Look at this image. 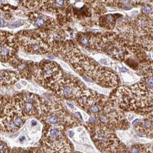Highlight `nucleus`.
Returning a JSON list of instances; mask_svg holds the SVG:
<instances>
[{
    "mask_svg": "<svg viewBox=\"0 0 153 153\" xmlns=\"http://www.w3.org/2000/svg\"><path fill=\"white\" fill-rule=\"evenodd\" d=\"M50 46L52 54L68 62L85 79L106 88H114L118 84V77L114 71L101 66L93 59L86 56L73 43L69 41L53 42Z\"/></svg>",
    "mask_w": 153,
    "mask_h": 153,
    "instance_id": "f257e3e1",
    "label": "nucleus"
},
{
    "mask_svg": "<svg viewBox=\"0 0 153 153\" xmlns=\"http://www.w3.org/2000/svg\"><path fill=\"white\" fill-rule=\"evenodd\" d=\"M39 119L45 124L60 126L66 130L78 125L60 97L54 95H48L42 99V114Z\"/></svg>",
    "mask_w": 153,
    "mask_h": 153,
    "instance_id": "f03ea898",
    "label": "nucleus"
},
{
    "mask_svg": "<svg viewBox=\"0 0 153 153\" xmlns=\"http://www.w3.org/2000/svg\"><path fill=\"white\" fill-rule=\"evenodd\" d=\"M51 91L60 98L73 101L76 105L81 108L94 93V91L87 88L79 79L65 73L61 80L54 86Z\"/></svg>",
    "mask_w": 153,
    "mask_h": 153,
    "instance_id": "7ed1b4c3",
    "label": "nucleus"
},
{
    "mask_svg": "<svg viewBox=\"0 0 153 153\" xmlns=\"http://www.w3.org/2000/svg\"><path fill=\"white\" fill-rule=\"evenodd\" d=\"M1 130L12 132L23 127L27 116L16 96L1 100Z\"/></svg>",
    "mask_w": 153,
    "mask_h": 153,
    "instance_id": "20e7f679",
    "label": "nucleus"
},
{
    "mask_svg": "<svg viewBox=\"0 0 153 153\" xmlns=\"http://www.w3.org/2000/svg\"><path fill=\"white\" fill-rule=\"evenodd\" d=\"M63 74L61 68L54 61L43 60L31 64L32 78L37 83L51 91L61 80Z\"/></svg>",
    "mask_w": 153,
    "mask_h": 153,
    "instance_id": "39448f33",
    "label": "nucleus"
},
{
    "mask_svg": "<svg viewBox=\"0 0 153 153\" xmlns=\"http://www.w3.org/2000/svg\"><path fill=\"white\" fill-rule=\"evenodd\" d=\"M64 128L45 124L40 150L46 153H71V147L66 137Z\"/></svg>",
    "mask_w": 153,
    "mask_h": 153,
    "instance_id": "423d86ee",
    "label": "nucleus"
},
{
    "mask_svg": "<svg viewBox=\"0 0 153 153\" xmlns=\"http://www.w3.org/2000/svg\"><path fill=\"white\" fill-rule=\"evenodd\" d=\"M18 44L24 51L32 54L51 53L48 35L41 31H22L16 35Z\"/></svg>",
    "mask_w": 153,
    "mask_h": 153,
    "instance_id": "0eeeda50",
    "label": "nucleus"
},
{
    "mask_svg": "<svg viewBox=\"0 0 153 153\" xmlns=\"http://www.w3.org/2000/svg\"><path fill=\"white\" fill-rule=\"evenodd\" d=\"M92 140L101 152H111L118 149L120 142L112 128L99 122L87 124Z\"/></svg>",
    "mask_w": 153,
    "mask_h": 153,
    "instance_id": "6e6552de",
    "label": "nucleus"
},
{
    "mask_svg": "<svg viewBox=\"0 0 153 153\" xmlns=\"http://www.w3.org/2000/svg\"><path fill=\"white\" fill-rule=\"evenodd\" d=\"M20 46L17 39L11 33L5 31L1 33L0 57L2 62H12L17 59Z\"/></svg>",
    "mask_w": 153,
    "mask_h": 153,
    "instance_id": "1a4fd4ad",
    "label": "nucleus"
},
{
    "mask_svg": "<svg viewBox=\"0 0 153 153\" xmlns=\"http://www.w3.org/2000/svg\"><path fill=\"white\" fill-rule=\"evenodd\" d=\"M16 97L25 115L40 119L42 114V99L30 93H19Z\"/></svg>",
    "mask_w": 153,
    "mask_h": 153,
    "instance_id": "9d476101",
    "label": "nucleus"
},
{
    "mask_svg": "<svg viewBox=\"0 0 153 153\" xmlns=\"http://www.w3.org/2000/svg\"><path fill=\"white\" fill-rule=\"evenodd\" d=\"M19 73L14 71L2 70L1 71V85L8 86L14 84L20 79Z\"/></svg>",
    "mask_w": 153,
    "mask_h": 153,
    "instance_id": "9b49d317",
    "label": "nucleus"
},
{
    "mask_svg": "<svg viewBox=\"0 0 153 153\" xmlns=\"http://www.w3.org/2000/svg\"><path fill=\"white\" fill-rule=\"evenodd\" d=\"M76 40L81 46H83L86 48H89L90 46L91 33L81 34L76 38Z\"/></svg>",
    "mask_w": 153,
    "mask_h": 153,
    "instance_id": "f8f14e48",
    "label": "nucleus"
},
{
    "mask_svg": "<svg viewBox=\"0 0 153 153\" xmlns=\"http://www.w3.org/2000/svg\"><path fill=\"white\" fill-rule=\"evenodd\" d=\"M143 12L146 15H151L153 13V7L150 4H146L143 8Z\"/></svg>",
    "mask_w": 153,
    "mask_h": 153,
    "instance_id": "ddd939ff",
    "label": "nucleus"
},
{
    "mask_svg": "<svg viewBox=\"0 0 153 153\" xmlns=\"http://www.w3.org/2000/svg\"><path fill=\"white\" fill-rule=\"evenodd\" d=\"M0 149H1V153H10L11 152L10 151V149L8 147V145L4 141L1 140V147H0Z\"/></svg>",
    "mask_w": 153,
    "mask_h": 153,
    "instance_id": "4468645a",
    "label": "nucleus"
},
{
    "mask_svg": "<svg viewBox=\"0 0 153 153\" xmlns=\"http://www.w3.org/2000/svg\"><path fill=\"white\" fill-rule=\"evenodd\" d=\"M146 82L149 87L153 88V76H148L146 80Z\"/></svg>",
    "mask_w": 153,
    "mask_h": 153,
    "instance_id": "2eb2a0df",
    "label": "nucleus"
},
{
    "mask_svg": "<svg viewBox=\"0 0 153 153\" xmlns=\"http://www.w3.org/2000/svg\"><path fill=\"white\" fill-rule=\"evenodd\" d=\"M131 2V0H123L122 4L124 8H127V9L130 8Z\"/></svg>",
    "mask_w": 153,
    "mask_h": 153,
    "instance_id": "dca6fc26",
    "label": "nucleus"
},
{
    "mask_svg": "<svg viewBox=\"0 0 153 153\" xmlns=\"http://www.w3.org/2000/svg\"><path fill=\"white\" fill-rule=\"evenodd\" d=\"M55 4L59 7H63L64 5L65 2L63 0H56L55 1Z\"/></svg>",
    "mask_w": 153,
    "mask_h": 153,
    "instance_id": "f3484780",
    "label": "nucleus"
},
{
    "mask_svg": "<svg viewBox=\"0 0 153 153\" xmlns=\"http://www.w3.org/2000/svg\"><path fill=\"white\" fill-rule=\"evenodd\" d=\"M23 25V23H20L19 22H16L15 23H14L13 24H12V25H10V26H9V27L10 28H17V27H20V26H21V25Z\"/></svg>",
    "mask_w": 153,
    "mask_h": 153,
    "instance_id": "a211bd4d",
    "label": "nucleus"
},
{
    "mask_svg": "<svg viewBox=\"0 0 153 153\" xmlns=\"http://www.w3.org/2000/svg\"><path fill=\"white\" fill-rule=\"evenodd\" d=\"M131 152H132V153H139V152H140L139 147H137V146L133 147L131 149Z\"/></svg>",
    "mask_w": 153,
    "mask_h": 153,
    "instance_id": "6ab92c4d",
    "label": "nucleus"
},
{
    "mask_svg": "<svg viewBox=\"0 0 153 153\" xmlns=\"http://www.w3.org/2000/svg\"><path fill=\"white\" fill-rule=\"evenodd\" d=\"M74 115L77 117L80 120H82V116L81 115V114L79 113V112H76V113H74Z\"/></svg>",
    "mask_w": 153,
    "mask_h": 153,
    "instance_id": "aec40b11",
    "label": "nucleus"
},
{
    "mask_svg": "<svg viewBox=\"0 0 153 153\" xmlns=\"http://www.w3.org/2000/svg\"><path fill=\"white\" fill-rule=\"evenodd\" d=\"M74 134V132H73V131H69V137H70V138H72V137H73Z\"/></svg>",
    "mask_w": 153,
    "mask_h": 153,
    "instance_id": "412c9836",
    "label": "nucleus"
},
{
    "mask_svg": "<svg viewBox=\"0 0 153 153\" xmlns=\"http://www.w3.org/2000/svg\"><path fill=\"white\" fill-rule=\"evenodd\" d=\"M5 26V22L2 19H1V27H3Z\"/></svg>",
    "mask_w": 153,
    "mask_h": 153,
    "instance_id": "4be33fe9",
    "label": "nucleus"
},
{
    "mask_svg": "<svg viewBox=\"0 0 153 153\" xmlns=\"http://www.w3.org/2000/svg\"><path fill=\"white\" fill-rule=\"evenodd\" d=\"M36 124H37V123L35 122V120H32L31 121V125H32V126H35L36 125Z\"/></svg>",
    "mask_w": 153,
    "mask_h": 153,
    "instance_id": "5701e85b",
    "label": "nucleus"
},
{
    "mask_svg": "<svg viewBox=\"0 0 153 153\" xmlns=\"http://www.w3.org/2000/svg\"><path fill=\"white\" fill-rule=\"evenodd\" d=\"M138 122H139V120L138 119H137V120H135L134 122L132 123V124H133V126H135L137 123H138Z\"/></svg>",
    "mask_w": 153,
    "mask_h": 153,
    "instance_id": "b1692460",
    "label": "nucleus"
},
{
    "mask_svg": "<svg viewBox=\"0 0 153 153\" xmlns=\"http://www.w3.org/2000/svg\"><path fill=\"white\" fill-rule=\"evenodd\" d=\"M25 139V137H22V138L20 139V140L21 142H22V141H23V140H24Z\"/></svg>",
    "mask_w": 153,
    "mask_h": 153,
    "instance_id": "393cba45",
    "label": "nucleus"
},
{
    "mask_svg": "<svg viewBox=\"0 0 153 153\" xmlns=\"http://www.w3.org/2000/svg\"><path fill=\"white\" fill-rule=\"evenodd\" d=\"M68 105H69V107L71 108H72V109L74 108V106H73L72 104H69V103H68Z\"/></svg>",
    "mask_w": 153,
    "mask_h": 153,
    "instance_id": "a878e982",
    "label": "nucleus"
},
{
    "mask_svg": "<svg viewBox=\"0 0 153 153\" xmlns=\"http://www.w3.org/2000/svg\"><path fill=\"white\" fill-rule=\"evenodd\" d=\"M24 1H28V0H24Z\"/></svg>",
    "mask_w": 153,
    "mask_h": 153,
    "instance_id": "bb28decb",
    "label": "nucleus"
}]
</instances>
